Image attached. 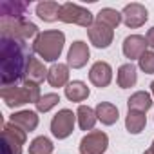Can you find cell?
Wrapping results in <instances>:
<instances>
[{"label":"cell","mask_w":154,"mask_h":154,"mask_svg":"<svg viewBox=\"0 0 154 154\" xmlns=\"http://www.w3.org/2000/svg\"><path fill=\"white\" fill-rule=\"evenodd\" d=\"M0 35L2 38H13V40H20V42H27L29 38H36L38 27L36 24L22 18V20H9V18H2L0 20Z\"/></svg>","instance_id":"3957f363"},{"label":"cell","mask_w":154,"mask_h":154,"mask_svg":"<svg viewBox=\"0 0 154 154\" xmlns=\"http://www.w3.org/2000/svg\"><path fill=\"white\" fill-rule=\"evenodd\" d=\"M152 96L147 91H138L134 94H131V98L127 100V107L129 111H138V112H147L152 107Z\"/></svg>","instance_id":"7402d4cb"},{"label":"cell","mask_w":154,"mask_h":154,"mask_svg":"<svg viewBox=\"0 0 154 154\" xmlns=\"http://www.w3.org/2000/svg\"><path fill=\"white\" fill-rule=\"evenodd\" d=\"M89 80H91V84H93L94 87H98V89L107 87V85L112 82V67H111L107 62H102V60L94 62L93 67L89 69Z\"/></svg>","instance_id":"8fae6325"},{"label":"cell","mask_w":154,"mask_h":154,"mask_svg":"<svg viewBox=\"0 0 154 154\" xmlns=\"http://www.w3.org/2000/svg\"><path fill=\"white\" fill-rule=\"evenodd\" d=\"M150 93H152V96H154V82L150 84Z\"/></svg>","instance_id":"1f68e13d"},{"label":"cell","mask_w":154,"mask_h":154,"mask_svg":"<svg viewBox=\"0 0 154 154\" xmlns=\"http://www.w3.org/2000/svg\"><path fill=\"white\" fill-rule=\"evenodd\" d=\"M116 82H118V87L120 89H131V87L136 85V82H138V72H136V67H134L132 62L123 63V65L118 67Z\"/></svg>","instance_id":"e0dca14e"},{"label":"cell","mask_w":154,"mask_h":154,"mask_svg":"<svg viewBox=\"0 0 154 154\" xmlns=\"http://www.w3.org/2000/svg\"><path fill=\"white\" fill-rule=\"evenodd\" d=\"M63 93H65V98L69 102H74V103H80V102L87 100L89 94H91L89 87L82 80H72V82H69L67 87L63 89Z\"/></svg>","instance_id":"ac0fdd59"},{"label":"cell","mask_w":154,"mask_h":154,"mask_svg":"<svg viewBox=\"0 0 154 154\" xmlns=\"http://www.w3.org/2000/svg\"><path fill=\"white\" fill-rule=\"evenodd\" d=\"M31 53L26 42L13 38H0V67H2V87L17 85L26 80V69Z\"/></svg>","instance_id":"6da1fadb"},{"label":"cell","mask_w":154,"mask_h":154,"mask_svg":"<svg viewBox=\"0 0 154 154\" xmlns=\"http://www.w3.org/2000/svg\"><path fill=\"white\" fill-rule=\"evenodd\" d=\"M138 65L145 74H154V51H145L138 60Z\"/></svg>","instance_id":"83f0119b"},{"label":"cell","mask_w":154,"mask_h":154,"mask_svg":"<svg viewBox=\"0 0 154 154\" xmlns=\"http://www.w3.org/2000/svg\"><path fill=\"white\" fill-rule=\"evenodd\" d=\"M60 9L62 6L53 0H44V2L36 4V15L44 22H56L60 18Z\"/></svg>","instance_id":"44dd1931"},{"label":"cell","mask_w":154,"mask_h":154,"mask_svg":"<svg viewBox=\"0 0 154 154\" xmlns=\"http://www.w3.org/2000/svg\"><path fill=\"white\" fill-rule=\"evenodd\" d=\"M65 35L58 29L42 31L33 42V53L38 54L44 62H56L63 51Z\"/></svg>","instance_id":"7a4b0ae2"},{"label":"cell","mask_w":154,"mask_h":154,"mask_svg":"<svg viewBox=\"0 0 154 154\" xmlns=\"http://www.w3.org/2000/svg\"><path fill=\"white\" fill-rule=\"evenodd\" d=\"M76 123V114L71 109H60L51 120V132L56 140H65L72 134Z\"/></svg>","instance_id":"8992f818"},{"label":"cell","mask_w":154,"mask_h":154,"mask_svg":"<svg viewBox=\"0 0 154 154\" xmlns=\"http://www.w3.org/2000/svg\"><path fill=\"white\" fill-rule=\"evenodd\" d=\"M147 125V116L145 112H138V111H129L125 116V129L131 134H140Z\"/></svg>","instance_id":"d4e9b609"},{"label":"cell","mask_w":154,"mask_h":154,"mask_svg":"<svg viewBox=\"0 0 154 154\" xmlns=\"http://www.w3.org/2000/svg\"><path fill=\"white\" fill-rule=\"evenodd\" d=\"M27 8H29V2L6 0V2L0 4V15H2V18H9V20H22Z\"/></svg>","instance_id":"5bb4252c"},{"label":"cell","mask_w":154,"mask_h":154,"mask_svg":"<svg viewBox=\"0 0 154 154\" xmlns=\"http://www.w3.org/2000/svg\"><path fill=\"white\" fill-rule=\"evenodd\" d=\"M60 22L63 24H76L80 27H91L94 24V17L89 9L78 6V4H72V2H65L62 4V9H60Z\"/></svg>","instance_id":"277c9868"},{"label":"cell","mask_w":154,"mask_h":154,"mask_svg":"<svg viewBox=\"0 0 154 154\" xmlns=\"http://www.w3.org/2000/svg\"><path fill=\"white\" fill-rule=\"evenodd\" d=\"M94 22L103 24V26H107V27H111V29H116V27L123 22V17H122L120 11L112 9V8H103V9H100V13L96 15V20H94Z\"/></svg>","instance_id":"cb8c5ba5"},{"label":"cell","mask_w":154,"mask_h":154,"mask_svg":"<svg viewBox=\"0 0 154 154\" xmlns=\"http://www.w3.org/2000/svg\"><path fill=\"white\" fill-rule=\"evenodd\" d=\"M145 38H147V42H149V47L154 49V26L147 31V36H145Z\"/></svg>","instance_id":"f546056e"},{"label":"cell","mask_w":154,"mask_h":154,"mask_svg":"<svg viewBox=\"0 0 154 154\" xmlns=\"http://www.w3.org/2000/svg\"><path fill=\"white\" fill-rule=\"evenodd\" d=\"M89 56H91L89 45L84 40H76L71 44V47L67 51V65L72 69H82L87 65Z\"/></svg>","instance_id":"9c48e42d"},{"label":"cell","mask_w":154,"mask_h":154,"mask_svg":"<svg viewBox=\"0 0 154 154\" xmlns=\"http://www.w3.org/2000/svg\"><path fill=\"white\" fill-rule=\"evenodd\" d=\"M0 96H2L4 103L9 107V109H15V107H22L26 103H29V96L24 89V85H6L0 89Z\"/></svg>","instance_id":"4fadbf2b"},{"label":"cell","mask_w":154,"mask_h":154,"mask_svg":"<svg viewBox=\"0 0 154 154\" xmlns=\"http://www.w3.org/2000/svg\"><path fill=\"white\" fill-rule=\"evenodd\" d=\"M47 72H49V69H45V65L31 54V58L27 62V69H26V80L40 85L44 80H47Z\"/></svg>","instance_id":"d6986e66"},{"label":"cell","mask_w":154,"mask_h":154,"mask_svg":"<svg viewBox=\"0 0 154 154\" xmlns=\"http://www.w3.org/2000/svg\"><path fill=\"white\" fill-rule=\"evenodd\" d=\"M147 47H149V42L141 35H129L123 40V44H122V51H123L125 58H129L131 62L132 60H140L141 54L147 51Z\"/></svg>","instance_id":"7c38bea8"},{"label":"cell","mask_w":154,"mask_h":154,"mask_svg":"<svg viewBox=\"0 0 154 154\" xmlns=\"http://www.w3.org/2000/svg\"><path fill=\"white\" fill-rule=\"evenodd\" d=\"M24 89H26V93H27V96H29V103H38V100L42 98V94H40V85L38 84H35V82H29V80H24Z\"/></svg>","instance_id":"f1b7e54d"},{"label":"cell","mask_w":154,"mask_h":154,"mask_svg":"<svg viewBox=\"0 0 154 154\" xmlns=\"http://www.w3.org/2000/svg\"><path fill=\"white\" fill-rule=\"evenodd\" d=\"M87 36H89V42L98 47V49H107L112 40H114V29L103 26V24H98L94 22L89 29H87Z\"/></svg>","instance_id":"30bf717a"},{"label":"cell","mask_w":154,"mask_h":154,"mask_svg":"<svg viewBox=\"0 0 154 154\" xmlns=\"http://www.w3.org/2000/svg\"><path fill=\"white\" fill-rule=\"evenodd\" d=\"M94 111H96L98 120H100L103 125H114V123L118 122V118H120L118 107H116L114 103H111V102H100Z\"/></svg>","instance_id":"ffe728a7"},{"label":"cell","mask_w":154,"mask_h":154,"mask_svg":"<svg viewBox=\"0 0 154 154\" xmlns=\"http://www.w3.org/2000/svg\"><path fill=\"white\" fill-rule=\"evenodd\" d=\"M53 141L47 136H36L29 143V154H53Z\"/></svg>","instance_id":"484cf974"},{"label":"cell","mask_w":154,"mask_h":154,"mask_svg":"<svg viewBox=\"0 0 154 154\" xmlns=\"http://www.w3.org/2000/svg\"><path fill=\"white\" fill-rule=\"evenodd\" d=\"M76 120H78V125L82 131H93L98 122V116H96V111L91 109L89 105H80L78 111H76Z\"/></svg>","instance_id":"603a6c76"},{"label":"cell","mask_w":154,"mask_h":154,"mask_svg":"<svg viewBox=\"0 0 154 154\" xmlns=\"http://www.w3.org/2000/svg\"><path fill=\"white\" fill-rule=\"evenodd\" d=\"M9 122L26 132H33L38 127V114L35 111H18L9 116Z\"/></svg>","instance_id":"9a60e30c"},{"label":"cell","mask_w":154,"mask_h":154,"mask_svg":"<svg viewBox=\"0 0 154 154\" xmlns=\"http://www.w3.org/2000/svg\"><path fill=\"white\" fill-rule=\"evenodd\" d=\"M122 17H123V24L129 29H138L149 20V11H147V8L143 4L132 2V4H127L123 8Z\"/></svg>","instance_id":"ba28073f"},{"label":"cell","mask_w":154,"mask_h":154,"mask_svg":"<svg viewBox=\"0 0 154 154\" xmlns=\"http://www.w3.org/2000/svg\"><path fill=\"white\" fill-rule=\"evenodd\" d=\"M27 132L20 127L6 122L2 125V152L4 154H22V145H26Z\"/></svg>","instance_id":"5b68a950"},{"label":"cell","mask_w":154,"mask_h":154,"mask_svg":"<svg viewBox=\"0 0 154 154\" xmlns=\"http://www.w3.org/2000/svg\"><path fill=\"white\" fill-rule=\"evenodd\" d=\"M143 154H154V140H152V145H150V147H149Z\"/></svg>","instance_id":"4dcf8cb0"},{"label":"cell","mask_w":154,"mask_h":154,"mask_svg":"<svg viewBox=\"0 0 154 154\" xmlns=\"http://www.w3.org/2000/svg\"><path fill=\"white\" fill-rule=\"evenodd\" d=\"M47 82L51 87H67L69 84V65L67 63H53L47 72Z\"/></svg>","instance_id":"2e32d148"},{"label":"cell","mask_w":154,"mask_h":154,"mask_svg":"<svg viewBox=\"0 0 154 154\" xmlns=\"http://www.w3.org/2000/svg\"><path fill=\"white\" fill-rule=\"evenodd\" d=\"M58 102H60V94H56V93H47V94H44V96L38 100V103H36L35 107H36L38 112H49L53 107L58 105Z\"/></svg>","instance_id":"4316f807"},{"label":"cell","mask_w":154,"mask_h":154,"mask_svg":"<svg viewBox=\"0 0 154 154\" xmlns=\"http://www.w3.org/2000/svg\"><path fill=\"white\" fill-rule=\"evenodd\" d=\"M109 147V136L103 131H91L80 140V154H103Z\"/></svg>","instance_id":"52a82bcc"}]
</instances>
